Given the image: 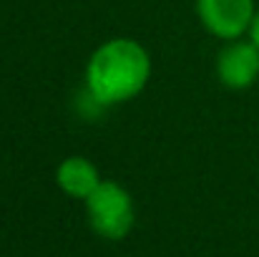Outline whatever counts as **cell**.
Listing matches in <instances>:
<instances>
[{"label": "cell", "instance_id": "3", "mask_svg": "<svg viewBox=\"0 0 259 257\" xmlns=\"http://www.w3.org/2000/svg\"><path fill=\"white\" fill-rule=\"evenodd\" d=\"M196 15L211 35L237 41L249 33L257 8L254 0H196Z\"/></svg>", "mask_w": 259, "mask_h": 257}, {"label": "cell", "instance_id": "1", "mask_svg": "<svg viewBox=\"0 0 259 257\" xmlns=\"http://www.w3.org/2000/svg\"><path fill=\"white\" fill-rule=\"evenodd\" d=\"M151 76V58L139 41L111 38L93 51L86 66V88L96 103L116 106L136 98Z\"/></svg>", "mask_w": 259, "mask_h": 257}, {"label": "cell", "instance_id": "6", "mask_svg": "<svg viewBox=\"0 0 259 257\" xmlns=\"http://www.w3.org/2000/svg\"><path fill=\"white\" fill-rule=\"evenodd\" d=\"M249 38H252V43L259 48V10L257 15H254V20H252V28H249Z\"/></svg>", "mask_w": 259, "mask_h": 257}, {"label": "cell", "instance_id": "5", "mask_svg": "<svg viewBox=\"0 0 259 257\" xmlns=\"http://www.w3.org/2000/svg\"><path fill=\"white\" fill-rule=\"evenodd\" d=\"M101 181L103 179H101V174L96 169V164L88 162L86 157H68L56 169V184L61 187L63 194H68L73 199H83L86 202Z\"/></svg>", "mask_w": 259, "mask_h": 257}, {"label": "cell", "instance_id": "2", "mask_svg": "<svg viewBox=\"0 0 259 257\" xmlns=\"http://www.w3.org/2000/svg\"><path fill=\"white\" fill-rule=\"evenodd\" d=\"M86 217L91 230L103 240H123L134 230L136 209L131 194L118 181H101L96 192L86 199Z\"/></svg>", "mask_w": 259, "mask_h": 257}, {"label": "cell", "instance_id": "4", "mask_svg": "<svg viewBox=\"0 0 259 257\" xmlns=\"http://www.w3.org/2000/svg\"><path fill=\"white\" fill-rule=\"evenodd\" d=\"M217 79L234 91L249 88L259 79V48L252 41H229L217 58Z\"/></svg>", "mask_w": 259, "mask_h": 257}]
</instances>
